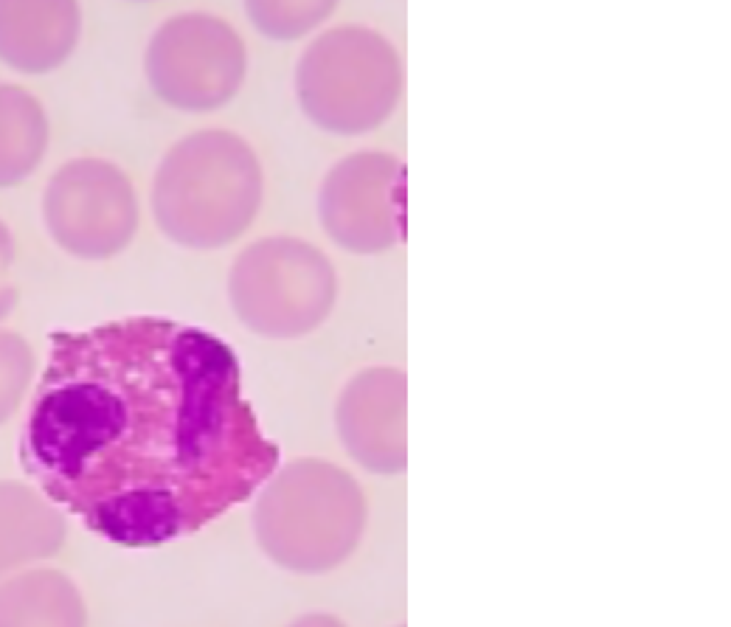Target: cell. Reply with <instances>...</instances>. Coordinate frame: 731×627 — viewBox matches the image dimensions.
Wrapping results in <instances>:
<instances>
[{
  "label": "cell",
  "mask_w": 731,
  "mask_h": 627,
  "mask_svg": "<svg viewBox=\"0 0 731 627\" xmlns=\"http://www.w3.org/2000/svg\"><path fill=\"white\" fill-rule=\"evenodd\" d=\"M20 464L90 532L149 549L259 492L279 448L259 428L226 341L135 316L51 335Z\"/></svg>",
  "instance_id": "cell-1"
},
{
  "label": "cell",
  "mask_w": 731,
  "mask_h": 627,
  "mask_svg": "<svg viewBox=\"0 0 731 627\" xmlns=\"http://www.w3.org/2000/svg\"><path fill=\"white\" fill-rule=\"evenodd\" d=\"M265 200V175L253 147L231 130H197L161 158L149 205L166 239L189 251L237 242Z\"/></svg>",
  "instance_id": "cell-2"
},
{
  "label": "cell",
  "mask_w": 731,
  "mask_h": 627,
  "mask_svg": "<svg viewBox=\"0 0 731 627\" xmlns=\"http://www.w3.org/2000/svg\"><path fill=\"white\" fill-rule=\"evenodd\" d=\"M253 535L259 549L295 574H327L360 546L369 503L355 475L327 459H293L259 487Z\"/></svg>",
  "instance_id": "cell-3"
},
{
  "label": "cell",
  "mask_w": 731,
  "mask_h": 627,
  "mask_svg": "<svg viewBox=\"0 0 731 627\" xmlns=\"http://www.w3.org/2000/svg\"><path fill=\"white\" fill-rule=\"evenodd\" d=\"M295 96L304 116L327 133H371L399 104V54L374 29H330L304 48L295 65Z\"/></svg>",
  "instance_id": "cell-4"
},
{
  "label": "cell",
  "mask_w": 731,
  "mask_h": 627,
  "mask_svg": "<svg viewBox=\"0 0 731 627\" xmlns=\"http://www.w3.org/2000/svg\"><path fill=\"white\" fill-rule=\"evenodd\" d=\"M228 298L256 335L287 341L318 330L338 301V273L307 239L276 234L251 242L231 265Z\"/></svg>",
  "instance_id": "cell-5"
},
{
  "label": "cell",
  "mask_w": 731,
  "mask_h": 627,
  "mask_svg": "<svg viewBox=\"0 0 731 627\" xmlns=\"http://www.w3.org/2000/svg\"><path fill=\"white\" fill-rule=\"evenodd\" d=\"M152 93L175 110L212 113L239 93L248 51L237 29L208 12L169 17L152 34L144 57Z\"/></svg>",
  "instance_id": "cell-6"
},
{
  "label": "cell",
  "mask_w": 731,
  "mask_h": 627,
  "mask_svg": "<svg viewBox=\"0 0 731 627\" xmlns=\"http://www.w3.org/2000/svg\"><path fill=\"white\" fill-rule=\"evenodd\" d=\"M138 197L127 172L108 158L62 163L43 191L48 237L73 259L119 256L138 231Z\"/></svg>",
  "instance_id": "cell-7"
},
{
  "label": "cell",
  "mask_w": 731,
  "mask_h": 627,
  "mask_svg": "<svg viewBox=\"0 0 731 627\" xmlns=\"http://www.w3.org/2000/svg\"><path fill=\"white\" fill-rule=\"evenodd\" d=\"M327 237L349 253L371 256L405 239V163L388 152H352L338 161L318 194Z\"/></svg>",
  "instance_id": "cell-8"
},
{
  "label": "cell",
  "mask_w": 731,
  "mask_h": 627,
  "mask_svg": "<svg viewBox=\"0 0 731 627\" xmlns=\"http://www.w3.org/2000/svg\"><path fill=\"white\" fill-rule=\"evenodd\" d=\"M408 380L394 366L357 371L335 402V428L346 453L377 475H397L408 464Z\"/></svg>",
  "instance_id": "cell-9"
},
{
  "label": "cell",
  "mask_w": 731,
  "mask_h": 627,
  "mask_svg": "<svg viewBox=\"0 0 731 627\" xmlns=\"http://www.w3.org/2000/svg\"><path fill=\"white\" fill-rule=\"evenodd\" d=\"M82 37L79 0H0V62L40 76L71 59Z\"/></svg>",
  "instance_id": "cell-10"
},
{
  "label": "cell",
  "mask_w": 731,
  "mask_h": 627,
  "mask_svg": "<svg viewBox=\"0 0 731 627\" xmlns=\"http://www.w3.org/2000/svg\"><path fill=\"white\" fill-rule=\"evenodd\" d=\"M68 538V520L40 489L0 481V580L54 557Z\"/></svg>",
  "instance_id": "cell-11"
},
{
  "label": "cell",
  "mask_w": 731,
  "mask_h": 627,
  "mask_svg": "<svg viewBox=\"0 0 731 627\" xmlns=\"http://www.w3.org/2000/svg\"><path fill=\"white\" fill-rule=\"evenodd\" d=\"M0 627H87V607L65 571L26 568L0 580Z\"/></svg>",
  "instance_id": "cell-12"
},
{
  "label": "cell",
  "mask_w": 731,
  "mask_h": 627,
  "mask_svg": "<svg viewBox=\"0 0 731 627\" xmlns=\"http://www.w3.org/2000/svg\"><path fill=\"white\" fill-rule=\"evenodd\" d=\"M48 116L34 93L0 82V189L26 180L45 158Z\"/></svg>",
  "instance_id": "cell-13"
},
{
  "label": "cell",
  "mask_w": 731,
  "mask_h": 627,
  "mask_svg": "<svg viewBox=\"0 0 731 627\" xmlns=\"http://www.w3.org/2000/svg\"><path fill=\"white\" fill-rule=\"evenodd\" d=\"M338 6V0H245L251 23L270 40H298L318 29Z\"/></svg>",
  "instance_id": "cell-14"
},
{
  "label": "cell",
  "mask_w": 731,
  "mask_h": 627,
  "mask_svg": "<svg viewBox=\"0 0 731 627\" xmlns=\"http://www.w3.org/2000/svg\"><path fill=\"white\" fill-rule=\"evenodd\" d=\"M37 360L34 349L17 332L0 330V425L9 422L26 399Z\"/></svg>",
  "instance_id": "cell-15"
},
{
  "label": "cell",
  "mask_w": 731,
  "mask_h": 627,
  "mask_svg": "<svg viewBox=\"0 0 731 627\" xmlns=\"http://www.w3.org/2000/svg\"><path fill=\"white\" fill-rule=\"evenodd\" d=\"M15 256H17L15 237H12L9 226L0 220V321L12 316V309L17 307V298H20V287L12 276Z\"/></svg>",
  "instance_id": "cell-16"
},
{
  "label": "cell",
  "mask_w": 731,
  "mask_h": 627,
  "mask_svg": "<svg viewBox=\"0 0 731 627\" xmlns=\"http://www.w3.org/2000/svg\"><path fill=\"white\" fill-rule=\"evenodd\" d=\"M287 627H346V624L332 613H304L293 619Z\"/></svg>",
  "instance_id": "cell-17"
},
{
  "label": "cell",
  "mask_w": 731,
  "mask_h": 627,
  "mask_svg": "<svg viewBox=\"0 0 731 627\" xmlns=\"http://www.w3.org/2000/svg\"><path fill=\"white\" fill-rule=\"evenodd\" d=\"M397 627H405V624H397Z\"/></svg>",
  "instance_id": "cell-18"
}]
</instances>
